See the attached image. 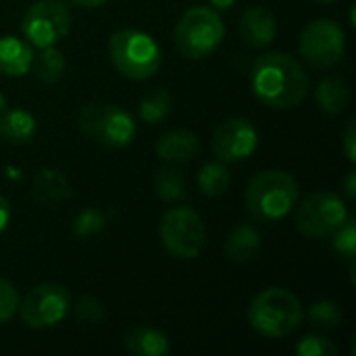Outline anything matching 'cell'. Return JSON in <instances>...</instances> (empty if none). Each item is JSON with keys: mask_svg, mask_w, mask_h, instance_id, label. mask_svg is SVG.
<instances>
[{"mask_svg": "<svg viewBox=\"0 0 356 356\" xmlns=\"http://www.w3.org/2000/svg\"><path fill=\"white\" fill-rule=\"evenodd\" d=\"M254 96L271 108H294L309 92V75L305 67L284 52H271L261 56L250 75Z\"/></svg>", "mask_w": 356, "mask_h": 356, "instance_id": "cell-1", "label": "cell"}, {"mask_svg": "<svg viewBox=\"0 0 356 356\" xmlns=\"http://www.w3.org/2000/svg\"><path fill=\"white\" fill-rule=\"evenodd\" d=\"M300 198L296 177L284 169H267L254 175L246 188V209L259 221H280L290 215Z\"/></svg>", "mask_w": 356, "mask_h": 356, "instance_id": "cell-2", "label": "cell"}, {"mask_svg": "<svg viewBox=\"0 0 356 356\" xmlns=\"http://www.w3.org/2000/svg\"><path fill=\"white\" fill-rule=\"evenodd\" d=\"M302 321V302L286 288H267L259 292L248 307L250 327L265 338H286L294 334Z\"/></svg>", "mask_w": 356, "mask_h": 356, "instance_id": "cell-3", "label": "cell"}, {"mask_svg": "<svg viewBox=\"0 0 356 356\" xmlns=\"http://www.w3.org/2000/svg\"><path fill=\"white\" fill-rule=\"evenodd\" d=\"M225 38V25L219 13L211 6L188 8L173 31L175 46L181 56L200 60L213 54Z\"/></svg>", "mask_w": 356, "mask_h": 356, "instance_id": "cell-4", "label": "cell"}, {"mask_svg": "<svg viewBox=\"0 0 356 356\" xmlns=\"http://www.w3.org/2000/svg\"><path fill=\"white\" fill-rule=\"evenodd\" d=\"M108 54L119 73L129 79H148L161 67L159 44L140 29H119L108 40Z\"/></svg>", "mask_w": 356, "mask_h": 356, "instance_id": "cell-5", "label": "cell"}, {"mask_svg": "<svg viewBox=\"0 0 356 356\" xmlns=\"http://www.w3.org/2000/svg\"><path fill=\"white\" fill-rule=\"evenodd\" d=\"M83 136L106 148H125L134 142L136 119L121 106L108 102H88L77 117Z\"/></svg>", "mask_w": 356, "mask_h": 356, "instance_id": "cell-6", "label": "cell"}, {"mask_svg": "<svg viewBox=\"0 0 356 356\" xmlns=\"http://www.w3.org/2000/svg\"><path fill=\"white\" fill-rule=\"evenodd\" d=\"M159 236L167 252L181 261H194L207 248L204 223L190 207L169 209L161 219Z\"/></svg>", "mask_w": 356, "mask_h": 356, "instance_id": "cell-7", "label": "cell"}, {"mask_svg": "<svg viewBox=\"0 0 356 356\" xmlns=\"http://www.w3.org/2000/svg\"><path fill=\"white\" fill-rule=\"evenodd\" d=\"M346 219L348 209L344 200L330 190H317L300 202L296 227L309 240H323L330 238Z\"/></svg>", "mask_w": 356, "mask_h": 356, "instance_id": "cell-8", "label": "cell"}, {"mask_svg": "<svg viewBox=\"0 0 356 356\" xmlns=\"http://www.w3.org/2000/svg\"><path fill=\"white\" fill-rule=\"evenodd\" d=\"M71 29V10L60 0H35L23 15L21 31L33 48L56 46Z\"/></svg>", "mask_w": 356, "mask_h": 356, "instance_id": "cell-9", "label": "cell"}, {"mask_svg": "<svg viewBox=\"0 0 356 356\" xmlns=\"http://www.w3.org/2000/svg\"><path fill=\"white\" fill-rule=\"evenodd\" d=\"M298 50H300V56L311 67L332 69L344 58L346 33L340 27V23H336L334 19H327V17L315 19L302 29Z\"/></svg>", "mask_w": 356, "mask_h": 356, "instance_id": "cell-10", "label": "cell"}, {"mask_svg": "<svg viewBox=\"0 0 356 356\" xmlns=\"http://www.w3.org/2000/svg\"><path fill=\"white\" fill-rule=\"evenodd\" d=\"M71 309V296L60 284H40L31 288L19 305L21 319L31 330H48L58 325Z\"/></svg>", "mask_w": 356, "mask_h": 356, "instance_id": "cell-11", "label": "cell"}, {"mask_svg": "<svg viewBox=\"0 0 356 356\" xmlns=\"http://www.w3.org/2000/svg\"><path fill=\"white\" fill-rule=\"evenodd\" d=\"M259 146V131L246 117H232L223 121L213 134V152L223 163H240L254 154Z\"/></svg>", "mask_w": 356, "mask_h": 356, "instance_id": "cell-12", "label": "cell"}, {"mask_svg": "<svg viewBox=\"0 0 356 356\" xmlns=\"http://www.w3.org/2000/svg\"><path fill=\"white\" fill-rule=\"evenodd\" d=\"M238 33L250 48H267L277 35V19L265 6H250L240 17Z\"/></svg>", "mask_w": 356, "mask_h": 356, "instance_id": "cell-13", "label": "cell"}, {"mask_svg": "<svg viewBox=\"0 0 356 356\" xmlns=\"http://www.w3.org/2000/svg\"><path fill=\"white\" fill-rule=\"evenodd\" d=\"M200 150V140L190 129H171L163 134L156 142V154L165 163L184 165L190 163Z\"/></svg>", "mask_w": 356, "mask_h": 356, "instance_id": "cell-14", "label": "cell"}, {"mask_svg": "<svg viewBox=\"0 0 356 356\" xmlns=\"http://www.w3.org/2000/svg\"><path fill=\"white\" fill-rule=\"evenodd\" d=\"M33 50L27 40L15 35L0 38V73L6 77H21L31 71Z\"/></svg>", "mask_w": 356, "mask_h": 356, "instance_id": "cell-15", "label": "cell"}, {"mask_svg": "<svg viewBox=\"0 0 356 356\" xmlns=\"http://www.w3.org/2000/svg\"><path fill=\"white\" fill-rule=\"evenodd\" d=\"M261 248H263V238H261V232L250 225V223H242L238 225L225 240L223 244V250L227 254V259L232 263H248L252 259H257L261 254Z\"/></svg>", "mask_w": 356, "mask_h": 356, "instance_id": "cell-16", "label": "cell"}, {"mask_svg": "<svg viewBox=\"0 0 356 356\" xmlns=\"http://www.w3.org/2000/svg\"><path fill=\"white\" fill-rule=\"evenodd\" d=\"M73 196L67 177L50 167H42L33 177V200L42 207H52Z\"/></svg>", "mask_w": 356, "mask_h": 356, "instance_id": "cell-17", "label": "cell"}, {"mask_svg": "<svg viewBox=\"0 0 356 356\" xmlns=\"http://www.w3.org/2000/svg\"><path fill=\"white\" fill-rule=\"evenodd\" d=\"M123 346L134 356H165L171 350L169 338L161 330L148 325H138L129 330L123 338Z\"/></svg>", "mask_w": 356, "mask_h": 356, "instance_id": "cell-18", "label": "cell"}, {"mask_svg": "<svg viewBox=\"0 0 356 356\" xmlns=\"http://www.w3.org/2000/svg\"><path fill=\"white\" fill-rule=\"evenodd\" d=\"M35 136V117L25 108L0 113V138L8 144H27Z\"/></svg>", "mask_w": 356, "mask_h": 356, "instance_id": "cell-19", "label": "cell"}, {"mask_svg": "<svg viewBox=\"0 0 356 356\" xmlns=\"http://www.w3.org/2000/svg\"><path fill=\"white\" fill-rule=\"evenodd\" d=\"M315 100L325 115H340L350 104V88L342 77H325L315 90Z\"/></svg>", "mask_w": 356, "mask_h": 356, "instance_id": "cell-20", "label": "cell"}, {"mask_svg": "<svg viewBox=\"0 0 356 356\" xmlns=\"http://www.w3.org/2000/svg\"><path fill=\"white\" fill-rule=\"evenodd\" d=\"M229 186H232V173L223 161L202 165V169L198 173V188L207 198L223 196L229 190Z\"/></svg>", "mask_w": 356, "mask_h": 356, "instance_id": "cell-21", "label": "cell"}, {"mask_svg": "<svg viewBox=\"0 0 356 356\" xmlns=\"http://www.w3.org/2000/svg\"><path fill=\"white\" fill-rule=\"evenodd\" d=\"M65 54L54 48V46H48V48H40V54L35 56L33 54V63H31V69L35 73V77L44 83H56L63 73H65Z\"/></svg>", "mask_w": 356, "mask_h": 356, "instance_id": "cell-22", "label": "cell"}, {"mask_svg": "<svg viewBox=\"0 0 356 356\" xmlns=\"http://www.w3.org/2000/svg\"><path fill=\"white\" fill-rule=\"evenodd\" d=\"M173 108V96L169 90L161 88V90H154L150 92L148 96H144L138 104V115L144 123L148 125H154V123H161L163 119L169 117Z\"/></svg>", "mask_w": 356, "mask_h": 356, "instance_id": "cell-23", "label": "cell"}, {"mask_svg": "<svg viewBox=\"0 0 356 356\" xmlns=\"http://www.w3.org/2000/svg\"><path fill=\"white\" fill-rule=\"evenodd\" d=\"M154 194L165 202H179L188 196L184 175L173 167H163L154 175Z\"/></svg>", "mask_w": 356, "mask_h": 356, "instance_id": "cell-24", "label": "cell"}, {"mask_svg": "<svg viewBox=\"0 0 356 356\" xmlns=\"http://www.w3.org/2000/svg\"><path fill=\"white\" fill-rule=\"evenodd\" d=\"M307 315L309 321L319 330H336L342 323V309L334 300H315Z\"/></svg>", "mask_w": 356, "mask_h": 356, "instance_id": "cell-25", "label": "cell"}, {"mask_svg": "<svg viewBox=\"0 0 356 356\" xmlns=\"http://www.w3.org/2000/svg\"><path fill=\"white\" fill-rule=\"evenodd\" d=\"M332 238V248L342 254L344 259H348L350 263H355L356 252V221L348 215V219L330 236Z\"/></svg>", "mask_w": 356, "mask_h": 356, "instance_id": "cell-26", "label": "cell"}, {"mask_svg": "<svg viewBox=\"0 0 356 356\" xmlns=\"http://www.w3.org/2000/svg\"><path fill=\"white\" fill-rule=\"evenodd\" d=\"M104 225H106V217L100 211H96V209H83L75 217V221H73V232H75L77 238H90V236L102 232Z\"/></svg>", "mask_w": 356, "mask_h": 356, "instance_id": "cell-27", "label": "cell"}, {"mask_svg": "<svg viewBox=\"0 0 356 356\" xmlns=\"http://www.w3.org/2000/svg\"><path fill=\"white\" fill-rule=\"evenodd\" d=\"M296 355L298 356H336V346L323 338V336H305L296 344Z\"/></svg>", "mask_w": 356, "mask_h": 356, "instance_id": "cell-28", "label": "cell"}, {"mask_svg": "<svg viewBox=\"0 0 356 356\" xmlns=\"http://www.w3.org/2000/svg\"><path fill=\"white\" fill-rule=\"evenodd\" d=\"M19 305H21V298H19L17 288L8 280L0 277V323L10 321L17 315Z\"/></svg>", "mask_w": 356, "mask_h": 356, "instance_id": "cell-29", "label": "cell"}, {"mask_svg": "<svg viewBox=\"0 0 356 356\" xmlns=\"http://www.w3.org/2000/svg\"><path fill=\"white\" fill-rule=\"evenodd\" d=\"M75 315H77L79 321H83L88 325H94L104 317V307H102V302L98 298H94L90 294H83L75 302Z\"/></svg>", "mask_w": 356, "mask_h": 356, "instance_id": "cell-30", "label": "cell"}, {"mask_svg": "<svg viewBox=\"0 0 356 356\" xmlns=\"http://www.w3.org/2000/svg\"><path fill=\"white\" fill-rule=\"evenodd\" d=\"M344 152L348 156L350 163L356 161V129H355V119L346 125V131H344Z\"/></svg>", "mask_w": 356, "mask_h": 356, "instance_id": "cell-31", "label": "cell"}, {"mask_svg": "<svg viewBox=\"0 0 356 356\" xmlns=\"http://www.w3.org/2000/svg\"><path fill=\"white\" fill-rule=\"evenodd\" d=\"M342 190H344V196H346L348 200H355L356 198V171L355 169H350V171H348V175H346V179H344V184H342Z\"/></svg>", "mask_w": 356, "mask_h": 356, "instance_id": "cell-32", "label": "cell"}, {"mask_svg": "<svg viewBox=\"0 0 356 356\" xmlns=\"http://www.w3.org/2000/svg\"><path fill=\"white\" fill-rule=\"evenodd\" d=\"M10 221V204L4 196H0V234L8 227Z\"/></svg>", "mask_w": 356, "mask_h": 356, "instance_id": "cell-33", "label": "cell"}, {"mask_svg": "<svg viewBox=\"0 0 356 356\" xmlns=\"http://www.w3.org/2000/svg\"><path fill=\"white\" fill-rule=\"evenodd\" d=\"M209 2H211V6L217 8V10H229L232 6H236L238 0H209Z\"/></svg>", "mask_w": 356, "mask_h": 356, "instance_id": "cell-34", "label": "cell"}, {"mask_svg": "<svg viewBox=\"0 0 356 356\" xmlns=\"http://www.w3.org/2000/svg\"><path fill=\"white\" fill-rule=\"evenodd\" d=\"M69 2L75 6H81V8H96V6L104 4L106 0H69Z\"/></svg>", "mask_w": 356, "mask_h": 356, "instance_id": "cell-35", "label": "cell"}, {"mask_svg": "<svg viewBox=\"0 0 356 356\" xmlns=\"http://www.w3.org/2000/svg\"><path fill=\"white\" fill-rule=\"evenodd\" d=\"M6 106H8V100H6V96H4V94H0V113H4V111H6Z\"/></svg>", "mask_w": 356, "mask_h": 356, "instance_id": "cell-36", "label": "cell"}, {"mask_svg": "<svg viewBox=\"0 0 356 356\" xmlns=\"http://www.w3.org/2000/svg\"><path fill=\"white\" fill-rule=\"evenodd\" d=\"M317 2H321V4H334V2H338V0H317Z\"/></svg>", "mask_w": 356, "mask_h": 356, "instance_id": "cell-37", "label": "cell"}]
</instances>
